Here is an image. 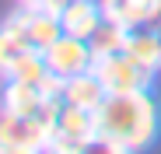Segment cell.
<instances>
[{"label":"cell","instance_id":"cell-17","mask_svg":"<svg viewBox=\"0 0 161 154\" xmlns=\"http://www.w3.org/2000/svg\"><path fill=\"white\" fill-rule=\"evenodd\" d=\"M158 32H161V21H158Z\"/></svg>","mask_w":161,"mask_h":154},{"label":"cell","instance_id":"cell-15","mask_svg":"<svg viewBox=\"0 0 161 154\" xmlns=\"http://www.w3.org/2000/svg\"><path fill=\"white\" fill-rule=\"evenodd\" d=\"M95 4H102V7H105V4H112V0H95Z\"/></svg>","mask_w":161,"mask_h":154},{"label":"cell","instance_id":"cell-13","mask_svg":"<svg viewBox=\"0 0 161 154\" xmlns=\"http://www.w3.org/2000/svg\"><path fill=\"white\" fill-rule=\"evenodd\" d=\"M46 74H49L46 56L39 53V49H28V53H25V56L14 63V70H11L7 77H11V81H28V84H39ZM7 77H4V81H7Z\"/></svg>","mask_w":161,"mask_h":154},{"label":"cell","instance_id":"cell-2","mask_svg":"<svg viewBox=\"0 0 161 154\" xmlns=\"http://www.w3.org/2000/svg\"><path fill=\"white\" fill-rule=\"evenodd\" d=\"M49 130L39 116H18L0 109V154H35L46 151Z\"/></svg>","mask_w":161,"mask_h":154},{"label":"cell","instance_id":"cell-9","mask_svg":"<svg viewBox=\"0 0 161 154\" xmlns=\"http://www.w3.org/2000/svg\"><path fill=\"white\" fill-rule=\"evenodd\" d=\"M42 91L39 84H28V81H4V88H0V109L4 112H18V116H35L39 105H42Z\"/></svg>","mask_w":161,"mask_h":154},{"label":"cell","instance_id":"cell-1","mask_svg":"<svg viewBox=\"0 0 161 154\" xmlns=\"http://www.w3.org/2000/svg\"><path fill=\"white\" fill-rule=\"evenodd\" d=\"M95 116V137L102 151L126 154V151H144L158 137V105L144 91H119L105 95Z\"/></svg>","mask_w":161,"mask_h":154},{"label":"cell","instance_id":"cell-8","mask_svg":"<svg viewBox=\"0 0 161 154\" xmlns=\"http://www.w3.org/2000/svg\"><path fill=\"white\" fill-rule=\"evenodd\" d=\"M109 95L105 91V84L98 81V74L95 70H84V74H74L63 81V102L67 105H77V109H98L102 105V98Z\"/></svg>","mask_w":161,"mask_h":154},{"label":"cell","instance_id":"cell-14","mask_svg":"<svg viewBox=\"0 0 161 154\" xmlns=\"http://www.w3.org/2000/svg\"><path fill=\"white\" fill-rule=\"evenodd\" d=\"M70 4H74V0H35V7H42V11H49V14H56V18H60Z\"/></svg>","mask_w":161,"mask_h":154},{"label":"cell","instance_id":"cell-12","mask_svg":"<svg viewBox=\"0 0 161 154\" xmlns=\"http://www.w3.org/2000/svg\"><path fill=\"white\" fill-rule=\"evenodd\" d=\"M28 39H25L18 28H11V25H0V77H7L14 70V63L28 53Z\"/></svg>","mask_w":161,"mask_h":154},{"label":"cell","instance_id":"cell-4","mask_svg":"<svg viewBox=\"0 0 161 154\" xmlns=\"http://www.w3.org/2000/svg\"><path fill=\"white\" fill-rule=\"evenodd\" d=\"M4 25L18 28L25 39H28V46H32V49H39V53H46V49L63 35L60 18H56V14H49V11H42V7H35V4H21V11H18V14H11Z\"/></svg>","mask_w":161,"mask_h":154},{"label":"cell","instance_id":"cell-6","mask_svg":"<svg viewBox=\"0 0 161 154\" xmlns=\"http://www.w3.org/2000/svg\"><path fill=\"white\" fill-rule=\"evenodd\" d=\"M102 21H105V7L95 4V0H74V4L60 14L63 32L74 35V39H91Z\"/></svg>","mask_w":161,"mask_h":154},{"label":"cell","instance_id":"cell-7","mask_svg":"<svg viewBox=\"0 0 161 154\" xmlns=\"http://www.w3.org/2000/svg\"><path fill=\"white\" fill-rule=\"evenodd\" d=\"M105 18H112L126 28H144L161 21V0H112L105 4Z\"/></svg>","mask_w":161,"mask_h":154},{"label":"cell","instance_id":"cell-10","mask_svg":"<svg viewBox=\"0 0 161 154\" xmlns=\"http://www.w3.org/2000/svg\"><path fill=\"white\" fill-rule=\"evenodd\" d=\"M123 53L130 60H137L144 70L158 74L161 70V32H151V28H130V39H126V49Z\"/></svg>","mask_w":161,"mask_h":154},{"label":"cell","instance_id":"cell-3","mask_svg":"<svg viewBox=\"0 0 161 154\" xmlns=\"http://www.w3.org/2000/svg\"><path fill=\"white\" fill-rule=\"evenodd\" d=\"M91 70L98 74V81L105 84L109 95H119V91H144V88H151V81H154V74L144 70L137 60H130L126 53L95 56Z\"/></svg>","mask_w":161,"mask_h":154},{"label":"cell","instance_id":"cell-11","mask_svg":"<svg viewBox=\"0 0 161 154\" xmlns=\"http://www.w3.org/2000/svg\"><path fill=\"white\" fill-rule=\"evenodd\" d=\"M126 39H130V28H126V25L105 18V21L98 25V32L88 39V46H91L95 56H112V53H123V49H126Z\"/></svg>","mask_w":161,"mask_h":154},{"label":"cell","instance_id":"cell-16","mask_svg":"<svg viewBox=\"0 0 161 154\" xmlns=\"http://www.w3.org/2000/svg\"><path fill=\"white\" fill-rule=\"evenodd\" d=\"M21 4H35V0H21Z\"/></svg>","mask_w":161,"mask_h":154},{"label":"cell","instance_id":"cell-5","mask_svg":"<svg viewBox=\"0 0 161 154\" xmlns=\"http://www.w3.org/2000/svg\"><path fill=\"white\" fill-rule=\"evenodd\" d=\"M42 56H46V67H49L53 74H60L63 81L74 77V74L91 70V63H95V53H91L88 39H74V35H67V32L53 42Z\"/></svg>","mask_w":161,"mask_h":154}]
</instances>
